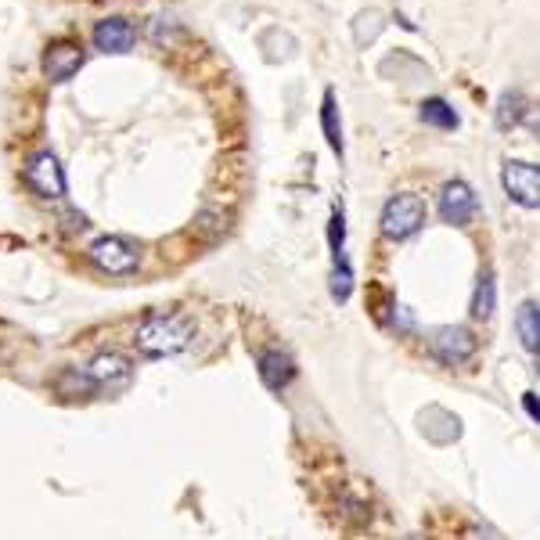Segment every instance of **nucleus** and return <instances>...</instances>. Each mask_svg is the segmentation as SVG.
Masks as SVG:
<instances>
[{
    "label": "nucleus",
    "instance_id": "1a4fd4ad",
    "mask_svg": "<svg viewBox=\"0 0 540 540\" xmlns=\"http://www.w3.org/2000/svg\"><path fill=\"white\" fill-rule=\"evenodd\" d=\"M137 44V29L126 22V18L112 15V18H101L98 26H94V47L101 54H126L134 51Z\"/></svg>",
    "mask_w": 540,
    "mask_h": 540
},
{
    "label": "nucleus",
    "instance_id": "9b49d317",
    "mask_svg": "<svg viewBox=\"0 0 540 540\" xmlns=\"http://www.w3.org/2000/svg\"><path fill=\"white\" fill-rule=\"evenodd\" d=\"M130 375V360L116 350H101L87 360V378L94 386H116V382H126Z\"/></svg>",
    "mask_w": 540,
    "mask_h": 540
},
{
    "label": "nucleus",
    "instance_id": "a211bd4d",
    "mask_svg": "<svg viewBox=\"0 0 540 540\" xmlns=\"http://www.w3.org/2000/svg\"><path fill=\"white\" fill-rule=\"evenodd\" d=\"M342 234H346V224H342V209H335L332 224H328V245H332L335 256H342Z\"/></svg>",
    "mask_w": 540,
    "mask_h": 540
},
{
    "label": "nucleus",
    "instance_id": "f257e3e1",
    "mask_svg": "<svg viewBox=\"0 0 540 540\" xmlns=\"http://www.w3.org/2000/svg\"><path fill=\"white\" fill-rule=\"evenodd\" d=\"M195 339V321L184 314H152L137 324V350L144 357H173L184 353Z\"/></svg>",
    "mask_w": 540,
    "mask_h": 540
},
{
    "label": "nucleus",
    "instance_id": "6ab92c4d",
    "mask_svg": "<svg viewBox=\"0 0 540 540\" xmlns=\"http://www.w3.org/2000/svg\"><path fill=\"white\" fill-rule=\"evenodd\" d=\"M522 404H526V411H530V418H540V407H537V393H533V389H530V393H526V396H522Z\"/></svg>",
    "mask_w": 540,
    "mask_h": 540
},
{
    "label": "nucleus",
    "instance_id": "9d476101",
    "mask_svg": "<svg viewBox=\"0 0 540 540\" xmlns=\"http://www.w3.org/2000/svg\"><path fill=\"white\" fill-rule=\"evenodd\" d=\"M256 368H260L263 386L274 389V393H281V389L296 378V364H292V357H288L281 346H267V350L260 353V360H256Z\"/></svg>",
    "mask_w": 540,
    "mask_h": 540
},
{
    "label": "nucleus",
    "instance_id": "f03ea898",
    "mask_svg": "<svg viewBox=\"0 0 540 540\" xmlns=\"http://www.w3.org/2000/svg\"><path fill=\"white\" fill-rule=\"evenodd\" d=\"M144 260V249L123 234H105L98 242L90 245V267H98L101 274H112V278H123V274H134Z\"/></svg>",
    "mask_w": 540,
    "mask_h": 540
},
{
    "label": "nucleus",
    "instance_id": "0eeeda50",
    "mask_svg": "<svg viewBox=\"0 0 540 540\" xmlns=\"http://www.w3.org/2000/svg\"><path fill=\"white\" fill-rule=\"evenodd\" d=\"M440 216L447 224L465 227L476 216V191L468 188L465 180H447L440 188Z\"/></svg>",
    "mask_w": 540,
    "mask_h": 540
},
{
    "label": "nucleus",
    "instance_id": "2eb2a0df",
    "mask_svg": "<svg viewBox=\"0 0 540 540\" xmlns=\"http://www.w3.org/2000/svg\"><path fill=\"white\" fill-rule=\"evenodd\" d=\"M522 108H526V98H522L519 90H504L501 101H497V126H501V130H512V126H519Z\"/></svg>",
    "mask_w": 540,
    "mask_h": 540
},
{
    "label": "nucleus",
    "instance_id": "f3484780",
    "mask_svg": "<svg viewBox=\"0 0 540 540\" xmlns=\"http://www.w3.org/2000/svg\"><path fill=\"white\" fill-rule=\"evenodd\" d=\"M353 292V270L350 263L342 260V256H335V270H332V299L335 303H346Z\"/></svg>",
    "mask_w": 540,
    "mask_h": 540
},
{
    "label": "nucleus",
    "instance_id": "ddd939ff",
    "mask_svg": "<svg viewBox=\"0 0 540 540\" xmlns=\"http://www.w3.org/2000/svg\"><path fill=\"white\" fill-rule=\"evenodd\" d=\"M321 130L332 144V152L342 155V130H339V101H335V90H324L321 101Z\"/></svg>",
    "mask_w": 540,
    "mask_h": 540
},
{
    "label": "nucleus",
    "instance_id": "423d86ee",
    "mask_svg": "<svg viewBox=\"0 0 540 540\" xmlns=\"http://www.w3.org/2000/svg\"><path fill=\"white\" fill-rule=\"evenodd\" d=\"M432 353L443 360V364H465L472 353H476V339H472V332L468 328H461V324H447V328H436L432 332Z\"/></svg>",
    "mask_w": 540,
    "mask_h": 540
},
{
    "label": "nucleus",
    "instance_id": "dca6fc26",
    "mask_svg": "<svg viewBox=\"0 0 540 540\" xmlns=\"http://www.w3.org/2000/svg\"><path fill=\"white\" fill-rule=\"evenodd\" d=\"M422 119L425 123H432V126H440V130H458V112H454V108L447 105V101L443 98H429L422 105Z\"/></svg>",
    "mask_w": 540,
    "mask_h": 540
},
{
    "label": "nucleus",
    "instance_id": "20e7f679",
    "mask_svg": "<svg viewBox=\"0 0 540 540\" xmlns=\"http://www.w3.org/2000/svg\"><path fill=\"white\" fill-rule=\"evenodd\" d=\"M501 180H504V191H508L512 202H519V206H526V209L540 206V170L533 162L508 159L504 162Z\"/></svg>",
    "mask_w": 540,
    "mask_h": 540
},
{
    "label": "nucleus",
    "instance_id": "6e6552de",
    "mask_svg": "<svg viewBox=\"0 0 540 540\" xmlns=\"http://www.w3.org/2000/svg\"><path fill=\"white\" fill-rule=\"evenodd\" d=\"M83 47L76 40H58L44 51V72L51 83H69L83 69Z\"/></svg>",
    "mask_w": 540,
    "mask_h": 540
},
{
    "label": "nucleus",
    "instance_id": "39448f33",
    "mask_svg": "<svg viewBox=\"0 0 540 540\" xmlns=\"http://www.w3.org/2000/svg\"><path fill=\"white\" fill-rule=\"evenodd\" d=\"M26 184L40 198H62L65 195V170L54 152H36L26 166Z\"/></svg>",
    "mask_w": 540,
    "mask_h": 540
},
{
    "label": "nucleus",
    "instance_id": "4468645a",
    "mask_svg": "<svg viewBox=\"0 0 540 540\" xmlns=\"http://www.w3.org/2000/svg\"><path fill=\"white\" fill-rule=\"evenodd\" d=\"M494 306H497V281L494 274H483L476 288V299H472V317H476V321H490V317H494Z\"/></svg>",
    "mask_w": 540,
    "mask_h": 540
},
{
    "label": "nucleus",
    "instance_id": "7ed1b4c3",
    "mask_svg": "<svg viewBox=\"0 0 540 540\" xmlns=\"http://www.w3.org/2000/svg\"><path fill=\"white\" fill-rule=\"evenodd\" d=\"M425 202L418 195H393L382 209V238L386 242H407L422 231Z\"/></svg>",
    "mask_w": 540,
    "mask_h": 540
},
{
    "label": "nucleus",
    "instance_id": "f8f14e48",
    "mask_svg": "<svg viewBox=\"0 0 540 540\" xmlns=\"http://www.w3.org/2000/svg\"><path fill=\"white\" fill-rule=\"evenodd\" d=\"M515 328H519V339H522V346H526V353H537L540 350V306H537V299H526V303H522Z\"/></svg>",
    "mask_w": 540,
    "mask_h": 540
}]
</instances>
